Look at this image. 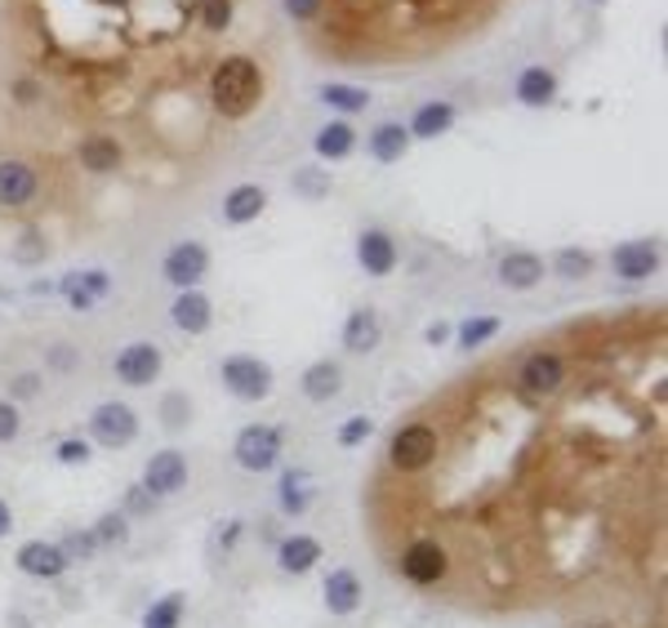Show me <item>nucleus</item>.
I'll use <instances>...</instances> for the list:
<instances>
[{
    "mask_svg": "<svg viewBox=\"0 0 668 628\" xmlns=\"http://www.w3.org/2000/svg\"><path fill=\"white\" fill-rule=\"evenodd\" d=\"M19 571L23 575H36V580H58L67 571V557L58 544H45V540H32L19 549Z\"/></svg>",
    "mask_w": 668,
    "mask_h": 628,
    "instance_id": "14",
    "label": "nucleus"
},
{
    "mask_svg": "<svg viewBox=\"0 0 668 628\" xmlns=\"http://www.w3.org/2000/svg\"><path fill=\"white\" fill-rule=\"evenodd\" d=\"M19 429H23L19 410H14L10 401H0V442H14V437H19Z\"/></svg>",
    "mask_w": 668,
    "mask_h": 628,
    "instance_id": "40",
    "label": "nucleus"
},
{
    "mask_svg": "<svg viewBox=\"0 0 668 628\" xmlns=\"http://www.w3.org/2000/svg\"><path fill=\"white\" fill-rule=\"evenodd\" d=\"M148 504H152V495H148V490H134V495H130V508H134V512H143Z\"/></svg>",
    "mask_w": 668,
    "mask_h": 628,
    "instance_id": "48",
    "label": "nucleus"
},
{
    "mask_svg": "<svg viewBox=\"0 0 668 628\" xmlns=\"http://www.w3.org/2000/svg\"><path fill=\"white\" fill-rule=\"evenodd\" d=\"M161 410H165V429H183L187 414H192V401H187L183 392H170V397L161 401Z\"/></svg>",
    "mask_w": 668,
    "mask_h": 628,
    "instance_id": "37",
    "label": "nucleus"
},
{
    "mask_svg": "<svg viewBox=\"0 0 668 628\" xmlns=\"http://www.w3.org/2000/svg\"><path fill=\"white\" fill-rule=\"evenodd\" d=\"M517 98L526 102V108H548V102L557 98V76L548 67H526L517 76Z\"/></svg>",
    "mask_w": 668,
    "mask_h": 628,
    "instance_id": "24",
    "label": "nucleus"
},
{
    "mask_svg": "<svg viewBox=\"0 0 668 628\" xmlns=\"http://www.w3.org/2000/svg\"><path fill=\"white\" fill-rule=\"evenodd\" d=\"M281 508H285V512H303V508H308L303 477H294V473H285V477H281Z\"/></svg>",
    "mask_w": 668,
    "mask_h": 628,
    "instance_id": "36",
    "label": "nucleus"
},
{
    "mask_svg": "<svg viewBox=\"0 0 668 628\" xmlns=\"http://www.w3.org/2000/svg\"><path fill=\"white\" fill-rule=\"evenodd\" d=\"M201 23L209 32H223L233 23V0H201Z\"/></svg>",
    "mask_w": 668,
    "mask_h": 628,
    "instance_id": "34",
    "label": "nucleus"
},
{
    "mask_svg": "<svg viewBox=\"0 0 668 628\" xmlns=\"http://www.w3.org/2000/svg\"><path fill=\"white\" fill-rule=\"evenodd\" d=\"M388 459H392V468H401V473L428 468V464L437 459V433H432L428 424H406V429L392 437Z\"/></svg>",
    "mask_w": 668,
    "mask_h": 628,
    "instance_id": "3",
    "label": "nucleus"
},
{
    "mask_svg": "<svg viewBox=\"0 0 668 628\" xmlns=\"http://www.w3.org/2000/svg\"><path fill=\"white\" fill-rule=\"evenodd\" d=\"M80 165L94 170V174H111V170L121 165V143L107 139V134H89L80 143Z\"/></svg>",
    "mask_w": 668,
    "mask_h": 628,
    "instance_id": "27",
    "label": "nucleus"
},
{
    "mask_svg": "<svg viewBox=\"0 0 668 628\" xmlns=\"http://www.w3.org/2000/svg\"><path fill=\"white\" fill-rule=\"evenodd\" d=\"M499 281H504L508 290H530V285L543 281V259L530 255V250H517V255H508V259L499 263Z\"/></svg>",
    "mask_w": 668,
    "mask_h": 628,
    "instance_id": "19",
    "label": "nucleus"
},
{
    "mask_svg": "<svg viewBox=\"0 0 668 628\" xmlns=\"http://www.w3.org/2000/svg\"><path fill=\"white\" fill-rule=\"evenodd\" d=\"M321 102L325 108H334V112H366L370 108V94L362 89V85H344V80H330V85H321Z\"/></svg>",
    "mask_w": 668,
    "mask_h": 628,
    "instance_id": "28",
    "label": "nucleus"
},
{
    "mask_svg": "<svg viewBox=\"0 0 668 628\" xmlns=\"http://www.w3.org/2000/svg\"><path fill=\"white\" fill-rule=\"evenodd\" d=\"M263 205H268V192L259 183H241V187H233L228 196H223V219L228 224H255L263 215Z\"/></svg>",
    "mask_w": 668,
    "mask_h": 628,
    "instance_id": "16",
    "label": "nucleus"
},
{
    "mask_svg": "<svg viewBox=\"0 0 668 628\" xmlns=\"http://www.w3.org/2000/svg\"><path fill=\"white\" fill-rule=\"evenodd\" d=\"M50 366H54L58 375H67V370L76 366V353H72L67 344H58V348H50Z\"/></svg>",
    "mask_w": 668,
    "mask_h": 628,
    "instance_id": "43",
    "label": "nucleus"
},
{
    "mask_svg": "<svg viewBox=\"0 0 668 628\" xmlns=\"http://www.w3.org/2000/svg\"><path fill=\"white\" fill-rule=\"evenodd\" d=\"M316 557H321V544H316L312 535H290V540H281V549H277V562H281L285 575H308V571L316 566Z\"/></svg>",
    "mask_w": 668,
    "mask_h": 628,
    "instance_id": "23",
    "label": "nucleus"
},
{
    "mask_svg": "<svg viewBox=\"0 0 668 628\" xmlns=\"http://www.w3.org/2000/svg\"><path fill=\"white\" fill-rule=\"evenodd\" d=\"M294 192L303 201H325L330 196V174L321 165H303V170H294Z\"/></svg>",
    "mask_w": 668,
    "mask_h": 628,
    "instance_id": "30",
    "label": "nucleus"
},
{
    "mask_svg": "<svg viewBox=\"0 0 668 628\" xmlns=\"http://www.w3.org/2000/svg\"><path fill=\"white\" fill-rule=\"evenodd\" d=\"M357 263L370 272V277H388L397 268V241L384 232V228H366L357 237Z\"/></svg>",
    "mask_w": 668,
    "mask_h": 628,
    "instance_id": "11",
    "label": "nucleus"
},
{
    "mask_svg": "<svg viewBox=\"0 0 668 628\" xmlns=\"http://www.w3.org/2000/svg\"><path fill=\"white\" fill-rule=\"evenodd\" d=\"M183 481H187V459H183L179 451H161V455H152L148 468H143V490H148L152 499L183 490Z\"/></svg>",
    "mask_w": 668,
    "mask_h": 628,
    "instance_id": "8",
    "label": "nucleus"
},
{
    "mask_svg": "<svg viewBox=\"0 0 668 628\" xmlns=\"http://www.w3.org/2000/svg\"><path fill=\"white\" fill-rule=\"evenodd\" d=\"M94 540H98V549H103V544H126V540H130V527H126V517H121V512H107V517L98 521Z\"/></svg>",
    "mask_w": 668,
    "mask_h": 628,
    "instance_id": "33",
    "label": "nucleus"
},
{
    "mask_svg": "<svg viewBox=\"0 0 668 628\" xmlns=\"http://www.w3.org/2000/svg\"><path fill=\"white\" fill-rule=\"evenodd\" d=\"M14 259H19V263H41V259H45V237L23 232V241L14 246Z\"/></svg>",
    "mask_w": 668,
    "mask_h": 628,
    "instance_id": "39",
    "label": "nucleus"
},
{
    "mask_svg": "<svg viewBox=\"0 0 668 628\" xmlns=\"http://www.w3.org/2000/svg\"><path fill=\"white\" fill-rule=\"evenodd\" d=\"M161 375V348L157 344H130L121 357H117V379L130 383V388H143Z\"/></svg>",
    "mask_w": 668,
    "mask_h": 628,
    "instance_id": "10",
    "label": "nucleus"
},
{
    "mask_svg": "<svg viewBox=\"0 0 668 628\" xmlns=\"http://www.w3.org/2000/svg\"><path fill=\"white\" fill-rule=\"evenodd\" d=\"M223 388L241 401H263L272 392V366L259 357H228L223 361Z\"/></svg>",
    "mask_w": 668,
    "mask_h": 628,
    "instance_id": "2",
    "label": "nucleus"
},
{
    "mask_svg": "<svg viewBox=\"0 0 668 628\" xmlns=\"http://www.w3.org/2000/svg\"><path fill=\"white\" fill-rule=\"evenodd\" d=\"M58 549H63V557H67V562H85V557H94L98 540H94V531H89V535H67Z\"/></svg>",
    "mask_w": 668,
    "mask_h": 628,
    "instance_id": "38",
    "label": "nucleus"
},
{
    "mask_svg": "<svg viewBox=\"0 0 668 628\" xmlns=\"http://www.w3.org/2000/svg\"><path fill=\"white\" fill-rule=\"evenodd\" d=\"M611 268L624 281H646L659 268V250H655V241H624L611 250Z\"/></svg>",
    "mask_w": 668,
    "mask_h": 628,
    "instance_id": "12",
    "label": "nucleus"
},
{
    "mask_svg": "<svg viewBox=\"0 0 668 628\" xmlns=\"http://www.w3.org/2000/svg\"><path fill=\"white\" fill-rule=\"evenodd\" d=\"M379 335H384V322H379L375 307H357L353 317L344 322V348H348V353H370V348H379Z\"/></svg>",
    "mask_w": 668,
    "mask_h": 628,
    "instance_id": "18",
    "label": "nucleus"
},
{
    "mask_svg": "<svg viewBox=\"0 0 668 628\" xmlns=\"http://www.w3.org/2000/svg\"><path fill=\"white\" fill-rule=\"evenodd\" d=\"M58 459L63 464H89V442H80V437L58 442Z\"/></svg>",
    "mask_w": 668,
    "mask_h": 628,
    "instance_id": "42",
    "label": "nucleus"
},
{
    "mask_svg": "<svg viewBox=\"0 0 668 628\" xmlns=\"http://www.w3.org/2000/svg\"><path fill=\"white\" fill-rule=\"evenodd\" d=\"M401 575H406L410 584H437V580L445 575V549H441L437 540L410 544L406 557H401Z\"/></svg>",
    "mask_w": 668,
    "mask_h": 628,
    "instance_id": "9",
    "label": "nucleus"
},
{
    "mask_svg": "<svg viewBox=\"0 0 668 628\" xmlns=\"http://www.w3.org/2000/svg\"><path fill=\"white\" fill-rule=\"evenodd\" d=\"M312 148H316V156H321V161H344V156L357 148V134H353V126H348V121H330L325 130H316Z\"/></svg>",
    "mask_w": 668,
    "mask_h": 628,
    "instance_id": "26",
    "label": "nucleus"
},
{
    "mask_svg": "<svg viewBox=\"0 0 668 628\" xmlns=\"http://www.w3.org/2000/svg\"><path fill=\"white\" fill-rule=\"evenodd\" d=\"M370 156L375 161H384V165H392V161H401L406 156V148H410V130L406 126H397V121H384V126H375L370 130Z\"/></svg>",
    "mask_w": 668,
    "mask_h": 628,
    "instance_id": "22",
    "label": "nucleus"
},
{
    "mask_svg": "<svg viewBox=\"0 0 668 628\" xmlns=\"http://www.w3.org/2000/svg\"><path fill=\"white\" fill-rule=\"evenodd\" d=\"M237 464L246 468V473H268L277 459H281V437L272 433V429H263V424H250V429H241L237 433Z\"/></svg>",
    "mask_w": 668,
    "mask_h": 628,
    "instance_id": "6",
    "label": "nucleus"
},
{
    "mask_svg": "<svg viewBox=\"0 0 668 628\" xmlns=\"http://www.w3.org/2000/svg\"><path fill=\"white\" fill-rule=\"evenodd\" d=\"M89 429H94V437L103 446H130L139 437V414L130 405H121V401H107V405H98L89 414Z\"/></svg>",
    "mask_w": 668,
    "mask_h": 628,
    "instance_id": "5",
    "label": "nucleus"
},
{
    "mask_svg": "<svg viewBox=\"0 0 668 628\" xmlns=\"http://www.w3.org/2000/svg\"><path fill=\"white\" fill-rule=\"evenodd\" d=\"M174 326L179 331H187V335H205L209 331V322H214V307H209V299L201 294V290H183L179 299H174Z\"/></svg>",
    "mask_w": 668,
    "mask_h": 628,
    "instance_id": "17",
    "label": "nucleus"
},
{
    "mask_svg": "<svg viewBox=\"0 0 668 628\" xmlns=\"http://www.w3.org/2000/svg\"><path fill=\"white\" fill-rule=\"evenodd\" d=\"M423 339H428V344H432V348H437V344H445V339H451V326H445V322H432V326H428V335H423Z\"/></svg>",
    "mask_w": 668,
    "mask_h": 628,
    "instance_id": "46",
    "label": "nucleus"
},
{
    "mask_svg": "<svg viewBox=\"0 0 668 628\" xmlns=\"http://www.w3.org/2000/svg\"><path fill=\"white\" fill-rule=\"evenodd\" d=\"M325 606L330 615H353L362 606V580L353 571H334L325 580Z\"/></svg>",
    "mask_w": 668,
    "mask_h": 628,
    "instance_id": "21",
    "label": "nucleus"
},
{
    "mask_svg": "<svg viewBox=\"0 0 668 628\" xmlns=\"http://www.w3.org/2000/svg\"><path fill=\"white\" fill-rule=\"evenodd\" d=\"M14 102H36V80H14Z\"/></svg>",
    "mask_w": 668,
    "mask_h": 628,
    "instance_id": "44",
    "label": "nucleus"
},
{
    "mask_svg": "<svg viewBox=\"0 0 668 628\" xmlns=\"http://www.w3.org/2000/svg\"><path fill=\"white\" fill-rule=\"evenodd\" d=\"M63 294H67V303L76 307V312H89L107 290H111V277L103 272V268H89V272H67L63 277V285H58Z\"/></svg>",
    "mask_w": 668,
    "mask_h": 628,
    "instance_id": "13",
    "label": "nucleus"
},
{
    "mask_svg": "<svg viewBox=\"0 0 668 628\" xmlns=\"http://www.w3.org/2000/svg\"><path fill=\"white\" fill-rule=\"evenodd\" d=\"M259 94H263V72L255 58H223L209 76V98L223 117H250L259 108Z\"/></svg>",
    "mask_w": 668,
    "mask_h": 628,
    "instance_id": "1",
    "label": "nucleus"
},
{
    "mask_svg": "<svg viewBox=\"0 0 668 628\" xmlns=\"http://www.w3.org/2000/svg\"><path fill=\"white\" fill-rule=\"evenodd\" d=\"M14 531V512H10V504L6 499H0V540H6Z\"/></svg>",
    "mask_w": 668,
    "mask_h": 628,
    "instance_id": "47",
    "label": "nucleus"
},
{
    "mask_svg": "<svg viewBox=\"0 0 668 628\" xmlns=\"http://www.w3.org/2000/svg\"><path fill=\"white\" fill-rule=\"evenodd\" d=\"M567 383V361L557 357V353H530L526 361H521V370H517V388L526 392V397H552L557 388Z\"/></svg>",
    "mask_w": 668,
    "mask_h": 628,
    "instance_id": "4",
    "label": "nucleus"
},
{
    "mask_svg": "<svg viewBox=\"0 0 668 628\" xmlns=\"http://www.w3.org/2000/svg\"><path fill=\"white\" fill-rule=\"evenodd\" d=\"M36 187V170L28 161H0V205H28Z\"/></svg>",
    "mask_w": 668,
    "mask_h": 628,
    "instance_id": "15",
    "label": "nucleus"
},
{
    "mask_svg": "<svg viewBox=\"0 0 668 628\" xmlns=\"http://www.w3.org/2000/svg\"><path fill=\"white\" fill-rule=\"evenodd\" d=\"M451 126H455V108H451V102H423L406 130H410V139H441Z\"/></svg>",
    "mask_w": 668,
    "mask_h": 628,
    "instance_id": "25",
    "label": "nucleus"
},
{
    "mask_svg": "<svg viewBox=\"0 0 668 628\" xmlns=\"http://www.w3.org/2000/svg\"><path fill=\"white\" fill-rule=\"evenodd\" d=\"M344 392V370L334 366V361H312L303 370V397L308 401H330V397H340Z\"/></svg>",
    "mask_w": 668,
    "mask_h": 628,
    "instance_id": "20",
    "label": "nucleus"
},
{
    "mask_svg": "<svg viewBox=\"0 0 668 628\" xmlns=\"http://www.w3.org/2000/svg\"><path fill=\"white\" fill-rule=\"evenodd\" d=\"M161 272H165V281H174L179 290H196V281L209 272V250L196 246V241H179V246L165 255Z\"/></svg>",
    "mask_w": 668,
    "mask_h": 628,
    "instance_id": "7",
    "label": "nucleus"
},
{
    "mask_svg": "<svg viewBox=\"0 0 668 628\" xmlns=\"http://www.w3.org/2000/svg\"><path fill=\"white\" fill-rule=\"evenodd\" d=\"M495 335H499V317H468L460 326V348H482Z\"/></svg>",
    "mask_w": 668,
    "mask_h": 628,
    "instance_id": "31",
    "label": "nucleus"
},
{
    "mask_svg": "<svg viewBox=\"0 0 668 628\" xmlns=\"http://www.w3.org/2000/svg\"><path fill=\"white\" fill-rule=\"evenodd\" d=\"M179 615H183V593H170L148 610V628H174Z\"/></svg>",
    "mask_w": 668,
    "mask_h": 628,
    "instance_id": "32",
    "label": "nucleus"
},
{
    "mask_svg": "<svg viewBox=\"0 0 668 628\" xmlns=\"http://www.w3.org/2000/svg\"><path fill=\"white\" fill-rule=\"evenodd\" d=\"M370 433H375V424H370V419H366V414H353L348 424L340 429V446H344V451H353V446H362Z\"/></svg>",
    "mask_w": 668,
    "mask_h": 628,
    "instance_id": "35",
    "label": "nucleus"
},
{
    "mask_svg": "<svg viewBox=\"0 0 668 628\" xmlns=\"http://www.w3.org/2000/svg\"><path fill=\"white\" fill-rule=\"evenodd\" d=\"M281 10L294 19V23H308L321 14V0H281Z\"/></svg>",
    "mask_w": 668,
    "mask_h": 628,
    "instance_id": "41",
    "label": "nucleus"
},
{
    "mask_svg": "<svg viewBox=\"0 0 668 628\" xmlns=\"http://www.w3.org/2000/svg\"><path fill=\"white\" fill-rule=\"evenodd\" d=\"M36 388H41V375H19V383H14L19 397H36Z\"/></svg>",
    "mask_w": 668,
    "mask_h": 628,
    "instance_id": "45",
    "label": "nucleus"
},
{
    "mask_svg": "<svg viewBox=\"0 0 668 628\" xmlns=\"http://www.w3.org/2000/svg\"><path fill=\"white\" fill-rule=\"evenodd\" d=\"M552 272H557V277H567V281H584V277L593 272V255H589V250H575V246H567V250H557V259H552Z\"/></svg>",
    "mask_w": 668,
    "mask_h": 628,
    "instance_id": "29",
    "label": "nucleus"
}]
</instances>
